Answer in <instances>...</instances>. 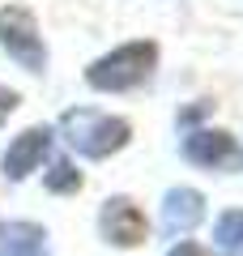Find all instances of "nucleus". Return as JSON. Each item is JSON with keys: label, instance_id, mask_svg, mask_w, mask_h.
<instances>
[{"label": "nucleus", "instance_id": "nucleus-10", "mask_svg": "<svg viewBox=\"0 0 243 256\" xmlns=\"http://www.w3.org/2000/svg\"><path fill=\"white\" fill-rule=\"evenodd\" d=\"M47 188L52 192H72V188H81V175L72 171V162H52V171H47Z\"/></svg>", "mask_w": 243, "mask_h": 256}, {"label": "nucleus", "instance_id": "nucleus-7", "mask_svg": "<svg viewBox=\"0 0 243 256\" xmlns=\"http://www.w3.org/2000/svg\"><path fill=\"white\" fill-rule=\"evenodd\" d=\"M47 146H52V132H47V128H26V132L9 146V154H4V175H9V180H26V175L43 162Z\"/></svg>", "mask_w": 243, "mask_h": 256}, {"label": "nucleus", "instance_id": "nucleus-6", "mask_svg": "<svg viewBox=\"0 0 243 256\" xmlns=\"http://www.w3.org/2000/svg\"><path fill=\"white\" fill-rule=\"evenodd\" d=\"M200 218H205V201H200V192L171 188L166 196H162V230H166V235H188Z\"/></svg>", "mask_w": 243, "mask_h": 256}, {"label": "nucleus", "instance_id": "nucleus-3", "mask_svg": "<svg viewBox=\"0 0 243 256\" xmlns=\"http://www.w3.org/2000/svg\"><path fill=\"white\" fill-rule=\"evenodd\" d=\"M0 47H4V52H9L22 68H26V73H43V68H47L43 34H38L30 9H22V4L0 9Z\"/></svg>", "mask_w": 243, "mask_h": 256}, {"label": "nucleus", "instance_id": "nucleus-11", "mask_svg": "<svg viewBox=\"0 0 243 256\" xmlns=\"http://www.w3.org/2000/svg\"><path fill=\"white\" fill-rule=\"evenodd\" d=\"M13 111H18V94H13V90H4V86H0V124H4V120H9Z\"/></svg>", "mask_w": 243, "mask_h": 256}, {"label": "nucleus", "instance_id": "nucleus-4", "mask_svg": "<svg viewBox=\"0 0 243 256\" xmlns=\"http://www.w3.org/2000/svg\"><path fill=\"white\" fill-rule=\"evenodd\" d=\"M102 235L116 248H136L145 244V214L136 210L128 196H111L102 205Z\"/></svg>", "mask_w": 243, "mask_h": 256}, {"label": "nucleus", "instance_id": "nucleus-12", "mask_svg": "<svg viewBox=\"0 0 243 256\" xmlns=\"http://www.w3.org/2000/svg\"><path fill=\"white\" fill-rule=\"evenodd\" d=\"M166 256H209V252H205V248H196V244H175Z\"/></svg>", "mask_w": 243, "mask_h": 256}, {"label": "nucleus", "instance_id": "nucleus-2", "mask_svg": "<svg viewBox=\"0 0 243 256\" xmlns=\"http://www.w3.org/2000/svg\"><path fill=\"white\" fill-rule=\"evenodd\" d=\"M154 60H158V47L154 43H124L111 56L94 60L86 68V82L94 90H132V86H141L154 73Z\"/></svg>", "mask_w": 243, "mask_h": 256}, {"label": "nucleus", "instance_id": "nucleus-9", "mask_svg": "<svg viewBox=\"0 0 243 256\" xmlns=\"http://www.w3.org/2000/svg\"><path fill=\"white\" fill-rule=\"evenodd\" d=\"M218 248H222L226 256H243V210H230L218 218V230H214Z\"/></svg>", "mask_w": 243, "mask_h": 256}, {"label": "nucleus", "instance_id": "nucleus-8", "mask_svg": "<svg viewBox=\"0 0 243 256\" xmlns=\"http://www.w3.org/2000/svg\"><path fill=\"white\" fill-rule=\"evenodd\" d=\"M0 256H47V235L34 222L0 226Z\"/></svg>", "mask_w": 243, "mask_h": 256}, {"label": "nucleus", "instance_id": "nucleus-5", "mask_svg": "<svg viewBox=\"0 0 243 256\" xmlns=\"http://www.w3.org/2000/svg\"><path fill=\"white\" fill-rule=\"evenodd\" d=\"M184 154H188V162L196 166H243V150L234 146L230 132H192L188 141H184Z\"/></svg>", "mask_w": 243, "mask_h": 256}, {"label": "nucleus", "instance_id": "nucleus-1", "mask_svg": "<svg viewBox=\"0 0 243 256\" xmlns=\"http://www.w3.org/2000/svg\"><path fill=\"white\" fill-rule=\"evenodd\" d=\"M60 132H64V141H68L77 154H86V158H107V154H116V150L128 146V124L124 120L90 111V107L64 111L60 116Z\"/></svg>", "mask_w": 243, "mask_h": 256}]
</instances>
